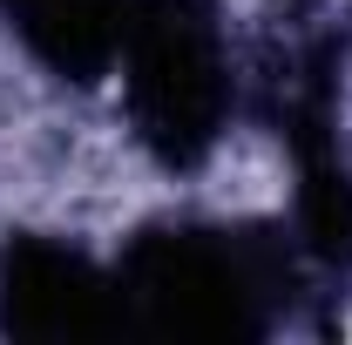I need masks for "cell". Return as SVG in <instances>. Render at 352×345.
<instances>
[{
	"mask_svg": "<svg viewBox=\"0 0 352 345\" xmlns=\"http://www.w3.org/2000/svg\"><path fill=\"white\" fill-rule=\"evenodd\" d=\"M122 339L264 345L292 325L332 332L285 216H156L109 258Z\"/></svg>",
	"mask_w": 352,
	"mask_h": 345,
	"instance_id": "obj_1",
	"label": "cell"
},
{
	"mask_svg": "<svg viewBox=\"0 0 352 345\" xmlns=\"http://www.w3.org/2000/svg\"><path fill=\"white\" fill-rule=\"evenodd\" d=\"M244 109L292 163V237L325 318L352 298V142H346V21L325 0H278L244 61Z\"/></svg>",
	"mask_w": 352,
	"mask_h": 345,
	"instance_id": "obj_2",
	"label": "cell"
},
{
	"mask_svg": "<svg viewBox=\"0 0 352 345\" xmlns=\"http://www.w3.org/2000/svg\"><path fill=\"white\" fill-rule=\"evenodd\" d=\"M109 75L122 82L129 135L170 176L204 170L244 115V61L223 0H135Z\"/></svg>",
	"mask_w": 352,
	"mask_h": 345,
	"instance_id": "obj_3",
	"label": "cell"
},
{
	"mask_svg": "<svg viewBox=\"0 0 352 345\" xmlns=\"http://www.w3.org/2000/svg\"><path fill=\"white\" fill-rule=\"evenodd\" d=\"M0 339H122L116 271L61 230H7L0 237Z\"/></svg>",
	"mask_w": 352,
	"mask_h": 345,
	"instance_id": "obj_4",
	"label": "cell"
},
{
	"mask_svg": "<svg viewBox=\"0 0 352 345\" xmlns=\"http://www.w3.org/2000/svg\"><path fill=\"white\" fill-rule=\"evenodd\" d=\"M135 0H0V27L41 61L54 82H102L116 68L122 21Z\"/></svg>",
	"mask_w": 352,
	"mask_h": 345,
	"instance_id": "obj_5",
	"label": "cell"
}]
</instances>
